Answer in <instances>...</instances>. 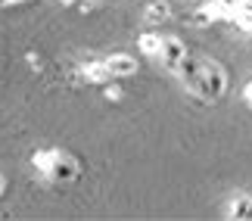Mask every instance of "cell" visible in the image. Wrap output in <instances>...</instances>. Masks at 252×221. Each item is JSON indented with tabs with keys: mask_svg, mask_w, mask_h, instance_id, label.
<instances>
[{
	"mask_svg": "<svg viewBox=\"0 0 252 221\" xmlns=\"http://www.w3.org/2000/svg\"><path fill=\"white\" fill-rule=\"evenodd\" d=\"M3 190H6V181H3V175H0V193H3Z\"/></svg>",
	"mask_w": 252,
	"mask_h": 221,
	"instance_id": "14",
	"label": "cell"
},
{
	"mask_svg": "<svg viewBox=\"0 0 252 221\" xmlns=\"http://www.w3.org/2000/svg\"><path fill=\"white\" fill-rule=\"evenodd\" d=\"M106 97H109V100H119V97H122V91L115 88V84H109V88H106Z\"/></svg>",
	"mask_w": 252,
	"mask_h": 221,
	"instance_id": "11",
	"label": "cell"
},
{
	"mask_svg": "<svg viewBox=\"0 0 252 221\" xmlns=\"http://www.w3.org/2000/svg\"><path fill=\"white\" fill-rule=\"evenodd\" d=\"M60 3H65V6H69V3H75V0H60Z\"/></svg>",
	"mask_w": 252,
	"mask_h": 221,
	"instance_id": "15",
	"label": "cell"
},
{
	"mask_svg": "<svg viewBox=\"0 0 252 221\" xmlns=\"http://www.w3.org/2000/svg\"><path fill=\"white\" fill-rule=\"evenodd\" d=\"M3 3H19V0H3Z\"/></svg>",
	"mask_w": 252,
	"mask_h": 221,
	"instance_id": "16",
	"label": "cell"
},
{
	"mask_svg": "<svg viewBox=\"0 0 252 221\" xmlns=\"http://www.w3.org/2000/svg\"><path fill=\"white\" fill-rule=\"evenodd\" d=\"M81 78L94 81V84H103L106 78H112V75L106 69V63H87V65H81Z\"/></svg>",
	"mask_w": 252,
	"mask_h": 221,
	"instance_id": "6",
	"label": "cell"
},
{
	"mask_svg": "<svg viewBox=\"0 0 252 221\" xmlns=\"http://www.w3.org/2000/svg\"><path fill=\"white\" fill-rule=\"evenodd\" d=\"M56 156H60V150H41V153H34V165H37V171H41V175H50Z\"/></svg>",
	"mask_w": 252,
	"mask_h": 221,
	"instance_id": "9",
	"label": "cell"
},
{
	"mask_svg": "<svg viewBox=\"0 0 252 221\" xmlns=\"http://www.w3.org/2000/svg\"><path fill=\"white\" fill-rule=\"evenodd\" d=\"M181 3H193V0H181Z\"/></svg>",
	"mask_w": 252,
	"mask_h": 221,
	"instance_id": "17",
	"label": "cell"
},
{
	"mask_svg": "<svg viewBox=\"0 0 252 221\" xmlns=\"http://www.w3.org/2000/svg\"><path fill=\"white\" fill-rule=\"evenodd\" d=\"M224 9H230V16H234V9H237V0H218Z\"/></svg>",
	"mask_w": 252,
	"mask_h": 221,
	"instance_id": "12",
	"label": "cell"
},
{
	"mask_svg": "<svg viewBox=\"0 0 252 221\" xmlns=\"http://www.w3.org/2000/svg\"><path fill=\"white\" fill-rule=\"evenodd\" d=\"M227 88V75L221 72V65L218 63H202V78L196 84V91L193 94H199V97H206V100H218L221 94H224Z\"/></svg>",
	"mask_w": 252,
	"mask_h": 221,
	"instance_id": "1",
	"label": "cell"
},
{
	"mask_svg": "<svg viewBox=\"0 0 252 221\" xmlns=\"http://www.w3.org/2000/svg\"><path fill=\"white\" fill-rule=\"evenodd\" d=\"M162 65H165L168 72H178V65L184 63V56H187V50H184V44L178 41V37H162Z\"/></svg>",
	"mask_w": 252,
	"mask_h": 221,
	"instance_id": "2",
	"label": "cell"
},
{
	"mask_svg": "<svg viewBox=\"0 0 252 221\" xmlns=\"http://www.w3.org/2000/svg\"><path fill=\"white\" fill-rule=\"evenodd\" d=\"M75 175H78V162H75L72 156H65V153H60L47 178H50V181H60V184H65V181H72Z\"/></svg>",
	"mask_w": 252,
	"mask_h": 221,
	"instance_id": "3",
	"label": "cell"
},
{
	"mask_svg": "<svg viewBox=\"0 0 252 221\" xmlns=\"http://www.w3.org/2000/svg\"><path fill=\"white\" fill-rule=\"evenodd\" d=\"M137 44H140V50L147 53V56H159V50H162V37L159 34H140L137 37Z\"/></svg>",
	"mask_w": 252,
	"mask_h": 221,
	"instance_id": "10",
	"label": "cell"
},
{
	"mask_svg": "<svg viewBox=\"0 0 252 221\" xmlns=\"http://www.w3.org/2000/svg\"><path fill=\"white\" fill-rule=\"evenodd\" d=\"M243 100H246V103H249V106H252V81L246 84V91H243Z\"/></svg>",
	"mask_w": 252,
	"mask_h": 221,
	"instance_id": "13",
	"label": "cell"
},
{
	"mask_svg": "<svg viewBox=\"0 0 252 221\" xmlns=\"http://www.w3.org/2000/svg\"><path fill=\"white\" fill-rule=\"evenodd\" d=\"M227 218H252V196H240L230 203Z\"/></svg>",
	"mask_w": 252,
	"mask_h": 221,
	"instance_id": "7",
	"label": "cell"
},
{
	"mask_svg": "<svg viewBox=\"0 0 252 221\" xmlns=\"http://www.w3.org/2000/svg\"><path fill=\"white\" fill-rule=\"evenodd\" d=\"M178 78L187 84L190 91H196V84L202 78V60H190V56H184V63L178 65Z\"/></svg>",
	"mask_w": 252,
	"mask_h": 221,
	"instance_id": "4",
	"label": "cell"
},
{
	"mask_svg": "<svg viewBox=\"0 0 252 221\" xmlns=\"http://www.w3.org/2000/svg\"><path fill=\"white\" fill-rule=\"evenodd\" d=\"M106 69H109L112 78H125V75H134V72H137V63H134L128 53H115V56L106 60Z\"/></svg>",
	"mask_w": 252,
	"mask_h": 221,
	"instance_id": "5",
	"label": "cell"
},
{
	"mask_svg": "<svg viewBox=\"0 0 252 221\" xmlns=\"http://www.w3.org/2000/svg\"><path fill=\"white\" fill-rule=\"evenodd\" d=\"M168 13H171V3H168V0H156V3L147 6V19H150L153 25H156V22H165Z\"/></svg>",
	"mask_w": 252,
	"mask_h": 221,
	"instance_id": "8",
	"label": "cell"
}]
</instances>
